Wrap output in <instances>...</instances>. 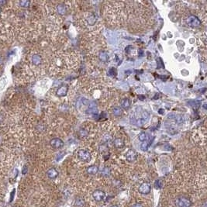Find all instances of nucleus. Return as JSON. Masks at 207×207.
I'll return each instance as SVG.
<instances>
[{
	"instance_id": "1",
	"label": "nucleus",
	"mask_w": 207,
	"mask_h": 207,
	"mask_svg": "<svg viewBox=\"0 0 207 207\" xmlns=\"http://www.w3.org/2000/svg\"><path fill=\"white\" fill-rule=\"evenodd\" d=\"M175 204L176 207H190L192 205V202L186 197L180 196L175 199Z\"/></svg>"
},
{
	"instance_id": "2",
	"label": "nucleus",
	"mask_w": 207,
	"mask_h": 207,
	"mask_svg": "<svg viewBox=\"0 0 207 207\" xmlns=\"http://www.w3.org/2000/svg\"><path fill=\"white\" fill-rule=\"evenodd\" d=\"M78 158L81 161H84V162H88L89 161L90 159H91V154L88 151L84 149H81L79 150V151L77 153Z\"/></svg>"
},
{
	"instance_id": "3",
	"label": "nucleus",
	"mask_w": 207,
	"mask_h": 207,
	"mask_svg": "<svg viewBox=\"0 0 207 207\" xmlns=\"http://www.w3.org/2000/svg\"><path fill=\"white\" fill-rule=\"evenodd\" d=\"M151 186L148 182H143L139 187V192H141V194L147 195L151 192Z\"/></svg>"
},
{
	"instance_id": "4",
	"label": "nucleus",
	"mask_w": 207,
	"mask_h": 207,
	"mask_svg": "<svg viewBox=\"0 0 207 207\" xmlns=\"http://www.w3.org/2000/svg\"><path fill=\"white\" fill-rule=\"evenodd\" d=\"M92 197L97 202H100V201L103 200L106 197V193L102 190H96L92 193Z\"/></svg>"
},
{
	"instance_id": "5",
	"label": "nucleus",
	"mask_w": 207,
	"mask_h": 207,
	"mask_svg": "<svg viewBox=\"0 0 207 207\" xmlns=\"http://www.w3.org/2000/svg\"><path fill=\"white\" fill-rule=\"evenodd\" d=\"M50 144L54 148L58 149V148H61L64 146V142L60 138H54L50 141Z\"/></svg>"
},
{
	"instance_id": "6",
	"label": "nucleus",
	"mask_w": 207,
	"mask_h": 207,
	"mask_svg": "<svg viewBox=\"0 0 207 207\" xmlns=\"http://www.w3.org/2000/svg\"><path fill=\"white\" fill-rule=\"evenodd\" d=\"M187 23L192 26H200L201 24L200 20L196 16H188V18L187 19Z\"/></svg>"
},
{
	"instance_id": "7",
	"label": "nucleus",
	"mask_w": 207,
	"mask_h": 207,
	"mask_svg": "<svg viewBox=\"0 0 207 207\" xmlns=\"http://www.w3.org/2000/svg\"><path fill=\"white\" fill-rule=\"evenodd\" d=\"M137 157V153H136L133 150H129L128 151L126 152V158L129 162H133V161H136Z\"/></svg>"
},
{
	"instance_id": "8",
	"label": "nucleus",
	"mask_w": 207,
	"mask_h": 207,
	"mask_svg": "<svg viewBox=\"0 0 207 207\" xmlns=\"http://www.w3.org/2000/svg\"><path fill=\"white\" fill-rule=\"evenodd\" d=\"M47 175L50 179H55L58 176V171L55 168H52L47 171Z\"/></svg>"
},
{
	"instance_id": "9",
	"label": "nucleus",
	"mask_w": 207,
	"mask_h": 207,
	"mask_svg": "<svg viewBox=\"0 0 207 207\" xmlns=\"http://www.w3.org/2000/svg\"><path fill=\"white\" fill-rule=\"evenodd\" d=\"M148 120H149V114L147 112H143L142 116H141V118L137 121V123H138V125H143L145 123H147Z\"/></svg>"
},
{
	"instance_id": "10",
	"label": "nucleus",
	"mask_w": 207,
	"mask_h": 207,
	"mask_svg": "<svg viewBox=\"0 0 207 207\" xmlns=\"http://www.w3.org/2000/svg\"><path fill=\"white\" fill-rule=\"evenodd\" d=\"M68 90H69V88L67 87L66 86H61V87L59 88L58 89V91H57V95H58V96H61V97L66 96Z\"/></svg>"
},
{
	"instance_id": "11",
	"label": "nucleus",
	"mask_w": 207,
	"mask_h": 207,
	"mask_svg": "<svg viewBox=\"0 0 207 207\" xmlns=\"http://www.w3.org/2000/svg\"><path fill=\"white\" fill-rule=\"evenodd\" d=\"M88 174L89 175H96L99 171V168L96 165H91V166L88 167L86 169Z\"/></svg>"
},
{
	"instance_id": "12",
	"label": "nucleus",
	"mask_w": 207,
	"mask_h": 207,
	"mask_svg": "<svg viewBox=\"0 0 207 207\" xmlns=\"http://www.w3.org/2000/svg\"><path fill=\"white\" fill-rule=\"evenodd\" d=\"M114 146H115L116 148L118 149H120V148H123L124 147V142L120 138H116L114 140Z\"/></svg>"
},
{
	"instance_id": "13",
	"label": "nucleus",
	"mask_w": 207,
	"mask_h": 207,
	"mask_svg": "<svg viewBox=\"0 0 207 207\" xmlns=\"http://www.w3.org/2000/svg\"><path fill=\"white\" fill-rule=\"evenodd\" d=\"M41 61H42V58H41V57L40 55L34 54L32 57L33 64H35V65H39L41 63Z\"/></svg>"
},
{
	"instance_id": "14",
	"label": "nucleus",
	"mask_w": 207,
	"mask_h": 207,
	"mask_svg": "<svg viewBox=\"0 0 207 207\" xmlns=\"http://www.w3.org/2000/svg\"><path fill=\"white\" fill-rule=\"evenodd\" d=\"M85 206V201H84L83 198L81 197H78L75 199V207H83Z\"/></svg>"
},
{
	"instance_id": "15",
	"label": "nucleus",
	"mask_w": 207,
	"mask_h": 207,
	"mask_svg": "<svg viewBox=\"0 0 207 207\" xmlns=\"http://www.w3.org/2000/svg\"><path fill=\"white\" fill-rule=\"evenodd\" d=\"M110 174H111V171L108 167H104L101 171V175H103L104 177H109Z\"/></svg>"
},
{
	"instance_id": "16",
	"label": "nucleus",
	"mask_w": 207,
	"mask_h": 207,
	"mask_svg": "<svg viewBox=\"0 0 207 207\" xmlns=\"http://www.w3.org/2000/svg\"><path fill=\"white\" fill-rule=\"evenodd\" d=\"M121 106L123 108H124L125 109H128L130 106V103L129 99H123V100L121 101Z\"/></svg>"
},
{
	"instance_id": "17",
	"label": "nucleus",
	"mask_w": 207,
	"mask_h": 207,
	"mask_svg": "<svg viewBox=\"0 0 207 207\" xmlns=\"http://www.w3.org/2000/svg\"><path fill=\"white\" fill-rule=\"evenodd\" d=\"M99 59L103 62H106L109 59V56L105 51H102L99 53Z\"/></svg>"
},
{
	"instance_id": "18",
	"label": "nucleus",
	"mask_w": 207,
	"mask_h": 207,
	"mask_svg": "<svg viewBox=\"0 0 207 207\" xmlns=\"http://www.w3.org/2000/svg\"><path fill=\"white\" fill-rule=\"evenodd\" d=\"M57 9H58V13H59V14H61V15H64V14H65L67 12L66 7L64 6V5H59V6H58V8H57Z\"/></svg>"
},
{
	"instance_id": "19",
	"label": "nucleus",
	"mask_w": 207,
	"mask_h": 207,
	"mask_svg": "<svg viewBox=\"0 0 207 207\" xmlns=\"http://www.w3.org/2000/svg\"><path fill=\"white\" fill-rule=\"evenodd\" d=\"M154 186L156 189H160V188H161L163 187V181L161 179L156 180V181H154Z\"/></svg>"
},
{
	"instance_id": "20",
	"label": "nucleus",
	"mask_w": 207,
	"mask_h": 207,
	"mask_svg": "<svg viewBox=\"0 0 207 207\" xmlns=\"http://www.w3.org/2000/svg\"><path fill=\"white\" fill-rule=\"evenodd\" d=\"M113 113L116 116H119L122 114V109L120 107H114L113 109Z\"/></svg>"
},
{
	"instance_id": "21",
	"label": "nucleus",
	"mask_w": 207,
	"mask_h": 207,
	"mask_svg": "<svg viewBox=\"0 0 207 207\" xmlns=\"http://www.w3.org/2000/svg\"><path fill=\"white\" fill-rule=\"evenodd\" d=\"M148 135L146 133H142L141 134L139 135V140L141 141H146L148 139Z\"/></svg>"
},
{
	"instance_id": "22",
	"label": "nucleus",
	"mask_w": 207,
	"mask_h": 207,
	"mask_svg": "<svg viewBox=\"0 0 207 207\" xmlns=\"http://www.w3.org/2000/svg\"><path fill=\"white\" fill-rule=\"evenodd\" d=\"M88 134H89V133H88L87 130H84V129H81V130H79V135L81 137H86V136H88Z\"/></svg>"
},
{
	"instance_id": "23",
	"label": "nucleus",
	"mask_w": 207,
	"mask_h": 207,
	"mask_svg": "<svg viewBox=\"0 0 207 207\" xmlns=\"http://www.w3.org/2000/svg\"><path fill=\"white\" fill-rule=\"evenodd\" d=\"M30 3V2H29V1H20V2H19V5H20V6L22 7H29Z\"/></svg>"
},
{
	"instance_id": "24",
	"label": "nucleus",
	"mask_w": 207,
	"mask_h": 207,
	"mask_svg": "<svg viewBox=\"0 0 207 207\" xmlns=\"http://www.w3.org/2000/svg\"><path fill=\"white\" fill-rule=\"evenodd\" d=\"M149 145L150 144L148 143H143L141 146V150L143 151H147V149H148V147H149Z\"/></svg>"
},
{
	"instance_id": "25",
	"label": "nucleus",
	"mask_w": 207,
	"mask_h": 207,
	"mask_svg": "<svg viewBox=\"0 0 207 207\" xmlns=\"http://www.w3.org/2000/svg\"><path fill=\"white\" fill-rule=\"evenodd\" d=\"M108 73H109V75H110V76H115L116 74V69H114V68H110L109 71H108Z\"/></svg>"
},
{
	"instance_id": "26",
	"label": "nucleus",
	"mask_w": 207,
	"mask_h": 207,
	"mask_svg": "<svg viewBox=\"0 0 207 207\" xmlns=\"http://www.w3.org/2000/svg\"><path fill=\"white\" fill-rule=\"evenodd\" d=\"M132 207H143V206L141 205V203H135L132 206Z\"/></svg>"
},
{
	"instance_id": "27",
	"label": "nucleus",
	"mask_w": 207,
	"mask_h": 207,
	"mask_svg": "<svg viewBox=\"0 0 207 207\" xmlns=\"http://www.w3.org/2000/svg\"><path fill=\"white\" fill-rule=\"evenodd\" d=\"M26 171H27V168L26 167H24V170H23V174H26Z\"/></svg>"
},
{
	"instance_id": "28",
	"label": "nucleus",
	"mask_w": 207,
	"mask_h": 207,
	"mask_svg": "<svg viewBox=\"0 0 207 207\" xmlns=\"http://www.w3.org/2000/svg\"><path fill=\"white\" fill-rule=\"evenodd\" d=\"M6 3V1H0V6H3V5H5Z\"/></svg>"
},
{
	"instance_id": "29",
	"label": "nucleus",
	"mask_w": 207,
	"mask_h": 207,
	"mask_svg": "<svg viewBox=\"0 0 207 207\" xmlns=\"http://www.w3.org/2000/svg\"><path fill=\"white\" fill-rule=\"evenodd\" d=\"M163 111H164V110H163V109H159V113H160V114H162V113H163Z\"/></svg>"
},
{
	"instance_id": "30",
	"label": "nucleus",
	"mask_w": 207,
	"mask_h": 207,
	"mask_svg": "<svg viewBox=\"0 0 207 207\" xmlns=\"http://www.w3.org/2000/svg\"><path fill=\"white\" fill-rule=\"evenodd\" d=\"M143 55V51H140V56Z\"/></svg>"
},
{
	"instance_id": "31",
	"label": "nucleus",
	"mask_w": 207,
	"mask_h": 207,
	"mask_svg": "<svg viewBox=\"0 0 207 207\" xmlns=\"http://www.w3.org/2000/svg\"><path fill=\"white\" fill-rule=\"evenodd\" d=\"M111 207H119V206H112Z\"/></svg>"
},
{
	"instance_id": "32",
	"label": "nucleus",
	"mask_w": 207,
	"mask_h": 207,
	"mask_svg": "<svg viewBox=\"0 0 207 207\" xmlns=\"http://www.w3.org/2000/svg\"><path fill=\"white\" fill-rule=\"evenodd\" d=\"M0 13H1V8H0Z\"/></svg>"
}]
</instances>
